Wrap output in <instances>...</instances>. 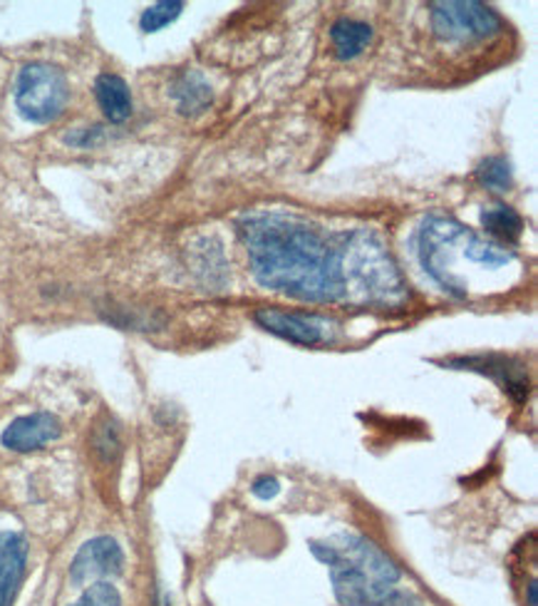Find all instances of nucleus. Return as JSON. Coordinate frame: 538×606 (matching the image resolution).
<instances>
[{
  "instance_id": "obj_6",
  "label": "nucleus",
  "mask_w": 538,
  "mask_h": 606,
  "mask_svg": "<svg viewBox=\"0 0 538 606\" xmlns=\"http://www.w3.org/2000/svg\"><path fill=\"white\" fill-rule=\"evenodd\" d=\"M124 555L115 537H95L85 542L70 565V582L82 586L87 582H103L107 577L120 574Z\"/></svg>"
},
{
  "instance_id": "obj_17",
  "label": "nucleus",
  "mask_w": 538,
  "mask_h": 606,
  "mask_svg": "<svg viewBox=\"0 0 538 606\" xmlns=\"http://www.w3.org/2000/svg\"><path fill=\"white\" fill-rule=\"evenodd\" d=\"M280 490V485H278V479L276 477H268V475H263L259 477L256 483H253L251 487V492L261 497V500H271V497H276Z\"/></svg>"
},
{
  "instance_id": "obj_13",
  "label": "nucleus",
  "mask_w": 538,
  "mask_h": 606,
  "mask_svg": "<svg viewBox=\"0 0 538 606\" xmlns=\"http://www.w3.org/2000/svg\"><path fill=\"white\" fill-rule=\"evenodd\" d=\"M481 224H485V229L491 234V237L509 243L516 241L524 231V219L506 204L487 206V210L481 212Z\"/></svg>"
},
{
  "instance_id": "obj_3",
  "label": "nucleus",
  "mask_w": 538,
  "mask_h": 606,
  "mask_svg": "<svg viewBox=\"0 0 538 606\" xmlns=\"http://www.w3.org/2000/svg\"><path fill=\"white\" fill-rule=\"evenodd\" d=\"M70 85L65 72L48 62H31L15 80V105L27 122L50 124L65 112Z\"/></svg>"
},
{
  "instance_id": "obj_10",
  "label": "nucleus",
  "mask_w": 538,
  "mask_h": 606,
  "mask_svg": "<svg viewBox=\"0 0 538 606\" xmlns=\"http://www.w3.org/2000/svg\"><path fill=\"white\" fill-rule=\"evenodd\" d=\"M171 99L177 103V110L181 115H202L208 105H212L214 93H212V85L206 83V78L202 72L196 70H187L181 72V75L171 83L169 90Z\"/></svg>"
},
{
  "instance_id": "obj_15",
  "label": "nucleus",
  "mask_w": 538,
  "mask_h": 606,
  "mask_svg": "<svg viewBox=\"0 0 538 606\" xmlns=\"http://www.w3.org/2000/svg\"><path fill=\"white\" fill-rule=\"evenodd\" d=\"M184 11V3L181 0H159V3L150 5L147 11L140 15V28L142 33H157L162 28H167L169 23H175L177 17Z\"/></svg>"
},
{
  "instance_id": "obj_5",
  "label": "nucleus",
  "mask_w": 538,
  "mask_h": 606,
  "mask_svg": "<svg viewBox=\"0 0 538 606\" xmlns=\"http://www.w3.org/2000/svg\"><path fill=\"white\" fill-rule=\"evenodd\" d=\"M253 321H256L263 331H268L283 341L298 343V346H318V343H325L333 325L331 321L321 319V316L288 313L278 309H259L253 313Z\"/></svg>"
},
{
  "instance_id": "obj_2",
  "label": "nucleus",
  "mask_w": 538,
  "mask_h": 606,
  "mask_svg": "<svg viewBox=\"0 0 538 606\" xmlns=\"http://www.w3.org/2000/svg\"><path fill=\"white\" fill-rule=\"evenodd\" d=\"M310 551L327 565L335 599L343 606H378L395 592L403 577L375 542L348 532L310 542Z\"/></svg>"
},
{
  "instance_id": "obj_12",
  "label": "nucleus",
  "mask_w": 538,
  "mask_h": 606,
  "mask_svg": "<svg viewBox=\"0 0 538 606\" xmlns=\"http://www.w3.org/2000/svg\"><path fill=\"white\" fill-rule=\"evenodd\" d=\"M331 38L335 45V52L340 60H352L362 56L372 43V28L368 23L352 21V17H340L333 23Z\"/></svg>"
},
{
  "instance_id": "obj_16",
  "label": "nucleus",
  "mask_w": 538,
  "mask_h": 606,
  "mask_svg": "<svg viewBox=\"0 0 538 606\" xmlns=\"http://www.w3.org/2000/svg\"><path fill=\"white\" fill-rule=\"evenodd\" d=\"M70 606H122V596L109 582H95L89 590Z\"/></svg>"
},
{
  "instance_id": "obj_9",
  "label": "nucleus",
  "mask_w": 538,
  "mask_h": 606,
  "mask_svg": "<svg viewBox=\"0 0 538 606\" xmlns=\"http://www.w3.org/2000/svg\"><path fill=\"white\" fill-rule=\"evenodd\" d=\"M95 97H97L99 110L105 112L109 122L122 124L132 117V93L120 75H112V72L97 75Z\"/></svg>"
},
{
  "instance_id": "obj_14",
  "label": "nucleus",
  "mask_w": 538,
  "mask_h": 606,
  "mask_svg": "<svg viewBox=\"0 0 538 606\" xmlns=\"http://www.w3.org/2000/svg\"><path fill=\"white\" fill-rule=\"evenodd\" d=\"M477 179L491 192H509L514 185L512 177V165L504 157H487L481 165L477 167Z\"/></svg>"
},
{
  "instance_id": "obj_11",
  "label": "nucleus",
  "mask_w": 538,
  "mask_h": 606,
  "mask_svg": "<svg viewBox=\"0 0 538 606\" xmlns=\"http://www.w3.org/2000/svg\"><path fill=\"white\" fill-rule=\"evenodd\" d=\"M452 366L464 368V370H479V373H489L491 378H497L504 385V391L512 393L518 401H524L528 395V381L524 376L522 366L516 368H509L512 366V360L509 358H497V356H489V358H459V360H452Z\"/></svg>"
},
{
  "instance_id": "obj_8",
  "label": "nucleus",
  "mask_w": 538,
  "mask_h": 606,
  "mask_svg": "<svg viewBox=\"0 0 538 606\" xmlns=\"http://www.w3.org/2000/svg\"><path fill=\"white\" fill-rule=\"evenodd\" d=\"M27 567V539L21 532H0V606H13Z\"/></svg>"
},
{
  "instance_id": "obj_4",
  "label": "nucleus",
  "mask_w": 538,
  "mask_h": 606,
  "mask_svg": "<svg viewBox=\"0 0 538 606\" xmlns=\"http://www.w3.org/2000/svg\"><path fill=\"white\" fill-rule=\"evenodd\" d=\"M432 28L442 40H479L501 31V17L477 0H440L430 3Z\"/></svg>"
},
{
  "instance_id": "obj_1",
  "label": "nucleus",
  "mask_w": 538,
  "mask_h": 606,
  "mask_svg": "<svg viewBox=\"0 0 538 606\" xmlns=\"http://www.w3.org/2000/svg\"><path fill=\"white\" fill-rule=\"evenodd\" d=\"M251 274L268 292L308 304H392L403 278L372 229H325L288 212H251L239 219Z\"/></svg>"
},
{
  "instance_id": "obj_7",
  "label": "nucleus",
  "mask_w": 538,
  "mask_h": 606,
  "mask_svg": "<svg viewBox=\"0 0 538 606\" xmlns=\"http://www.w3.org/2000/svg\"><path fill=\"white\" fill-rule=\"evenodd\" d=\"M62 436V423L52 413H31L15 418L0 436V445L11 452H35Z\"/></svg>"
},
{
  "instance_id": "obj_18",
  "label": "nucleus",
  "mask_w": 538,
  "mask_h": 606,
  "mask_svg": "<svg viewBox=\"0 0 538 606\" xmlns=\"http://www.w3.org/2000/svg\"><path fill=\"white\" fill-rule=\"evenodd\" d=\"M378 606H422V604H417L415 599H409V596L405 594H395L392 592L385 602L378 604Z\"/></svg>"
}]
</instances>
